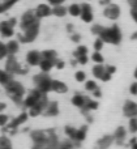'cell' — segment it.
<instances>
[{
  "mask_svg": "<svg viewBox=\"0 0 137 149\" xmlns=\"http://www.w3.org/2000/svg\"><path fill=\"white\" fill-rule=\"evenodd\" d=\"M4 88H5L7 94L12 98V101H15L17 105L22 103V101H24L22 98H24V95H25V88H24V85L21 84L20 81L12 80V81L8 82Z\"/></svg>",
  "mask_w": 137,
  "mask_h": 149,
  "instance_id": "cell-1",
  "label": "cell"
},
{
  "mask_svg": "<svg viewBox=\"0 0 137 149\" xmlns=\"http://www.w3.org/2000/svg\"><path fill=\"white\" fill-rule=\"evenodd\" d=\"M98 38H101L103 41V43H110V45H119L122 42V31H120V28L118 25H112L109 26V28H103L102 33L99 34Z\"/></svg>",
  "mask_w": 137,
  "mask_h": 149,
  "instance_id": "cell-2",
  "label": "cell"
},
{
  "mask_svg": "<svg viewBox=\"0 0 137 149\" xmlns=\"http://www.w3.org/2000/svg\"><path fill=\"white\" fill-rule=\"evenodd\" d=\"M39 26H41V22L37 21V22L33 24L31 26L24 29V30L18 34L17 41L21 42V43H30V42H34L39 34Z\"/></svg>",
  "mask_w": 137,
  "mask_h": 149,
  "instance_id": "cell-3",
  "label": "cell"
},
{
  "mask_svg": "<svg viewBox=\"0 0 137 149\" xmlns=\"http://www.w3.org/2000/svg\"><path fill=\"white\" fill-rule=\"evenodd\" d=\"M33 81L35 84V89H38L42 94H47L51 92V81L52 79L48 76V73L41 72L33 77Z\"/></svg>",
  "mask_w": 137,
  "mask_h": 149,
  "instance_id": "cell-4",
  "label": "cell"
},
{
  "mask_svg": "<svg viewBox=\"0 0 137 149\" xmlns=\"http://www.w3.org/2000/svg\"><path fill=\"white\" fill-rule=\"evenodd\" d=\"M5 71L10 74H26L28 70L24 68L22 65L18 63V60L16 59L15 55H8L7 62H5Z\"/></svg>",
  "mask_w": 137,
  "mask_h": 149,
  "instance_id": "cell-5",
  "label": "cell"
},
{
  "mask_svg": "<svg viewBox=\"0 0 137 149\" xmlns=\"http://www.w3.org/2000/svg\"><path fill=\"white\" fill-rule=\"evenodd\" d=\"M17 24L16 18H10V20L3 21L0 24V34L3 38H12L15 36V26Z\"/></svg>",
  "mask_w": 137,
  "mask_h": 149,
  "instance_id": "cell-6",
  "label": "cell"
},
{
  "mask_svg": "<svg viewBox=\"0 0 137 149\" xmlns=\"http://www.w3.org/2000/svg\"><path fill=\"white\" fill-rule=\"evenodd\" d=\"M48 98H47V94H43L41 97V100L38 101V102L35 103V105L33 106V107L29 109L28 111V115L29 116H38V115H42V113L44 111V109H46V106L48 105Z\"/></svg>",
  "mask_w": 137,
  "mask_h": 149,
  "instance_id": "cell-7",
  "label": "cell"
},
{
  "mask_svg": "<svg viewBox=\"0 0 137 149\" xmlns=\"http://www.w3.org/2000/svg\"><path fill=\"white\" fill-rule=\"evenodd\" d=\"M37 21H39V20L37 18L35 12H34L33 9H28L22 16H21V20H20V28H21V30H24V29L31 26L33 24H35Z\"/></svg>",
  "mask_w": 137,
  "mask_h": 149,
  "instance_id": "cell-8",
  "label": "cell"
},
{
  "mask_svg": "<svg viewBox=\"0 0 137 149\" xmlns=\"http://www.w3.org/2000/svg\"><path fill=\"white\" fill-rule=\"evenodd\" d=\"M120 13H122V9H120V7L118 4H114V3H110V4H107L106 7H104L103 9V16L104 17H107L109 20H118V18L120 17Z\"/></svg>",
  "mask_w": 137,
  "mask_h": 149,
  "instance_id": "cell-9",
  "label": "cell"
},
{
  "mask_svg": "<svg viewBox=\"0 0 137 149\" xmlns=\"http://www.w3.org/2000/svg\"><path fill=\"white\" fill-rule=\"evenodd\" d=\"M42 95H43V94H42V93L39 92L38 89H33V90H30V92H29V94L26 95V97L24 98V101H22L24 106H25V107H28V109L33 107V106L35 105V103L38 102L39 100H41Z\"/></svg>",
  "mask_w": 137,
  "mask_h": 149,
  "instance_id": "cell-10",
  "label": "cell"
},
{
  "mask_svg": "<svg viewBox=\"0 0 137 149\" xmlns=\"http://www.w3.org/2000/svg\"><path fill=\"white\" fill-rule=\"evenodd\" d=\"M123 114L127 118H136L137 116V103L135 101L127 100L123 105Z\"/></svg>",
  "mask_w": 137,
  "mask_h": 149,
  "instance_id": "cell-11",
  "label": "cell"
},
{
  "mask_svg": "<svg viewBox=\"0 0 137 149\" xmlns=\"http://www.w3.org/2000/svg\"><path fill=\"white\" fill-rule=\"evenodd\" d=\"M81 20L84 21V22L89 24L91 22V21L94 20V15H93V8H91L90 4H88V3H84V4H81Z\"/></svg>",
  "mask_w": 137,
  "mask_h": 149,
  "instance_id": "cell-12",
  "label": "cell"
},
{
  "mask_svg": "<svg viewBox=\"0 0 137 149\" xmlns=\"http://www.w3.org/2000/svg\"><path fill=\"white\" fill-rule=\"evenodd\" d=\"M41 59H42V55L38 50H30V51L26 54V63H28V65H30V67H37V65H39Z\"/></svg>",
  "mask_w": 137,
  "mask_h": 149,
  "instance_id": "cell-13",
  "label": "cell"
},
{
  "mask_svg": "<svg viewBox=\"0 0 137 149\" xmlns=\"http://www.w3.org/2000/svg\"><path fill=\"white\" fill-rule=\"evenodd\" d=\"M28 118H29V115H28V113H25V111L21 113V114H18L16 118H13L12 120H9V123H8V128L16 131L21 124H24L26 120H28Z\"/></svg>",
  "mask_w": 137,
  "mask_h": 149,
  "instance_id": "cell-14",
  "label": "cell"
},
{
  "mask_svg": "<svg viewBox=\"0 0 137 149\" xmlns=\"http://www.w3.org/2000/svg\"><path fill=\"white\" fill-rule=\"evenodd\" d=\"M34 12H35V16L37 18H44V17H48V16H51V12H52V8L50 7L48 4H39L38 7L34 9Z\"/></svg>",
  "mask_w": 137,
  "mask_h": 149,
  "instance_id": "cell-15",
  "label": "cell"
},
{
  "mask_svg": "<svg viewBox=\"0 0 137 149\" xmlns=\"http://www.w3.org/2000/svg\"><path fill=\"white\" fill-rule=\"evenodd\" d=\"M112 137H114V143H116L118 145H122L125 141V137H127V130H125V127L119 126L115 130Z\"/></svg>",
  "mask_w": 137,
  "mask_h": 149,
  "instance_id": "cell-16",
  "label": "cell"
},
{
  "mask_svg": "<svg viewBox=\"0 0 137 149\" xmlns=\"http://www.w3.org/2000/svg\"><path fill=\"white\" fill-rule=\"evenodd\" d=\"M59 114V103L56 101H50L48 105L46 106L44 111L42 113V115L44 116H56Z\"/></svg>",
  "mask_w": 137,
  "mask_h": 149,
  "instance_id": "cell-17",
  "label": "cell"
},
{
  "mask_svg": "<svg viewBox=\"0 0 137 149\" xmlns=\"http://www.w3.org/2000/svg\"><path fill=\"white\" fill-rule=\"evenodd\" d=\"M51 92H55L57 94H64L68 92V86L65 82L60 80H52L51 81Z\"/></svg>",
  "mask_w": 137,
  "mask_h": 149,
  "instance_id": "cell-18",
  "label": "cell"
},
{
  "mask_svg": "<svg viewBox=\"0 0 137 149\" xmlns=\"http://www.w3.org/2000/svg\"><path fill=\"white\" fill-rule=\"evenodd\" d=\"M112 144H114L112 135H103L101 139L97 140V147H98V149H109Z\"/></svg>",
  "mask_w": 137,
  "mask_h": 149,
  "instance_id": "cell-19",
  "label": "cell"
},
{
  "mask_svg": "<svg viewBox=\"0 0 137 149\" xmlns=\"http://www.w3.org/2000/svg\"><path fill=\"white\" fill-rule=\"evenodd\" d=\"M86 135H88V126H82L80 128L76 130L75 137H73L72 141L73 143H82L86 139Z\"/></svg>",
  "mask_w": 137,
  "mask_h": 149,
  "instance_id": "cell-20",
  "label": "cell"
},
{
  "mask_svg": "<svg viewBox=\"0 0 137 149\" xmlns=\"http://www.w3.org/2000/svg\"><path fill=\"white\" fill-rule=\"evenodd\" d=\"M88 100H89V97H86V95L75 94L72 97V100H71V102H72V105L76 106V107L84 109V107H85V103H86V101H88Z\"/></svg>",
  "mask_w": 137,
  "mask_h": 149,
  "instance_id": "cell-21",
  "label": "cell"
},
{
  "mask_svg": "<svg viewBox=\"0 0 137 149\" xmlns=\"http://www.w3.org/2000/svg\"><path fill=\"white\" fill-rule=\"evenodd\" d=\"M55 62H56V60H51V59H43V58H42V59H41V63H39V65H38V67L41 68V71H42V72H44V73H48L50 71H51L52 68L55 67Z\"/></svg>",
  "mask_w": 137,
  "mask_h": 149,
  "instance_id": "cell-22",
  "label": "cell"
},
{
  "mask_svg": "<svg viewBox=\"0 0 137 149\" xmlns=\"http://www.w3.org/2000/svg\"><path fill=\"white\" fill-rule=\"evenodd\" d=\"M7 45V51H8V55H16L17 51L20 50V42L16 41V39H10Z\"/></svg>",
  "mask_w": 137,
  "mask_h": 149,
  "instance_id": "cell-23",
  "label": "cell"
},
{
  "mask_svg": "<svg viewBox=\"0 0 137 149\" xmlns=\"http://www.w3.org/2000/svg\"><path fill=\"white\" fill-rule=\"evenodd\" d=\"M67 9H68V13H69L72 17H80L81 16V5L77 4V3H72Z\"/></svg>",
  "mask_w": 137,
  "mask_h": 149,
  "instance_id": "cell-24",
  "label": "cell"
},
{
  "mask_svg": "<svg viewBox=\"0 0 137 149\" xmlns=\"http://www.w3.org/2000/svg\"><path fill=\"white\" fill-rule=\"evenodd\" d=\"M68 13V9L64 7V5H55V7H52V12L51 15L56 16V17H64L65 15Z\"/></svg>",
  "mask_w": 137,
  "mask_h": 149,
  "instance_id": "cell-25",
  "label": "cell"
},
{
  "mask_svg": "<svg viewBox=\"0 0 137 149\" xmlns=\"http://www.w3.org/2000/svg\"><path fill=\"white\" fill-rule=\"evenodd\" d=\"M104 72H106V70H104L103 64H94V67L91 68V73H93V76L95 77V79L101 80Z\"/></svg>",
  "mask_w": 137,
  "mask_h": 149,
  "instance_id": "cell-26",
  "label": "cell"
},
{
  "mask_svg": "<svg viewBox=\"0 0 137 149\" xmlns=\"http://www.w3.org/2000/svg\"><path fill=\"white\" fill-rule=\"evenodd\" d=\"M12 80H13V74L8 73L5 70H0V84H1L3 86H5V85L9 81H12Z\"/></svg>",
  "mask_w": 137,
  "mask_h": 149,
  "instance_id": "cell-27",
  "label": "cell"
},
{
  "mask_svg": "<svg viewBox=\"0 0 137 149\" xmlns=\"http://www.w3.org/2000/svg\"><path fill=\"white\" fill-rule=\"evenodd\" d=\"M98 106H99V103L97 102V101L89 98V100L86 101V103H85V107L81 109V110H82L84 113H88V111H91V110H97V109H98Z\"/></svg>",
  "mask_w": 137,
  "mask_h": 149,
  "instance_id": "cell-28",
  "label": "cell"
},
{
  "mask_svg": "<svg viewBox=\"0 0 137 149\" xmlns=\"http://www.w3.org/2000/svg\"><path fill=\"white\" fill-rule=\"evenodd\" d=\"M17 1L18 0H5V1H1L0 3V13H4L5 10H8L9 8H12Z\"/></svg>",
  "mask_w": 137,
  "mask_h": 149,
  "instance_id": "cell-29",
  "label": "cell"
},
{
  "mask_svg": "<svg viewBox=\"0 0 137 149\" xmlns=\"http://www.w3.org/2000/svg\"><path fill=\"white\" fill-rule=\"evenodd\" d=\"M0 149H13L12 141L8 136H0Z\"/></svg>",
  "mask_w": 137,
  "mask_h": 149,
  "instance_id": "cell-30",
  "label": "cell"
},
{
  "mask_svg": "<svg viewBox=\"0 0 137 149\" xmlns=\"http://www.w3.org/2000/svg\"><path fill=\"white\" fill-rule=\"evenodd\" d=\"M43 59H51V60H56L57 59V54L55 50H44L41 52Z\"/></svg>",
  "mask_w": 137,
  "mask_h": 149,
  "instance_id": "cell-31",
  "label": "cell"
},
{
  "mask_svg": "<svg viewBox=\"0 0 137 149\" xmlns=\"http://www.w3.org/2000/svg\"><path fill=\"white\" fill-rule=\"evenodd\" d=\"M75 148V143L72 140H64V141H59L56 149H73Z\"/></svg>",
  "mask_w": 137,
  "mask_h": 149,
  "instance_id": "cell-32",
  "label": "cell"
},
{
  "mask_svg": "<svg viewBox=\"0 0 137 149\" xmlns=\"http://www.w3.org/2000/svg\"><path fill=\"white\" fill-rule=\"evenodd\" d=\"M91 60H93L95 64H103L104 58H103V55L101 54V51H94L93 55H91Z\"/></svg>",
  "mask_w": 137,
  "mask_h": 149,
  "instance_id": "cell-33",
  "label": "cell"
},
{
  "mask_svg": "<svg viewBox=\"0 0 137 149\" xmlns=\"http://www.w3.org/2000/svg\"><path fill=\"white\" fill-rule=\"evenodd\" d=\"M76 130L73 126H65L64 127V134L67 135V137L69 140H73V137H75V134H76Z\"/></svg>",
  "mask_w": 137,
  "mask_h": 149,
  "instance_id": "cell-34",
  "label": "cell"
},
{
  "mask_svg": "<svg viewBox=\"0 0 137 149\" xmlns=\"http://www.w3.org/2000/svg\"><path fill=\"white\" fill-rule=\"evenodd\" d=\"M97 88H98V84H97L94 80H86V81H85V89L88 90V92L93 93Z\"/></svg>",
  "mask_w": 137,
  "mask_h": 149,
  "instance_id": "cell-35",
  "label": "cell"
},
{
  "mask_svg": "<svg viewBox=\"0 0 137 149\" xmlns=\"http://www.w3.org/2000/svg\"><path fill=\"white\" fill-rule=\"evenodd\" d=\"M128 130H129L132 134H137V116L136 118H129V122H128Z\"/></svg>",
  "mask_w": 137,
  "mask_h": 149,
  "instance_id": "cell-36",
  "label": "cell"
},
{
  "mask_svg": "<svg viewBox=\"0 0 137 149\" xmlns=\"http://www.w3.org/2000/svg\"><path fill=\"white\" fill-rule=\"evenodd\" d=\"M73 55H75L76 58L82 56V55H88V47L84 46V45H81V46H78L77 49H76V51L73 52Z\"/></svg>",
  "mask_w": 137,
  "mask_h": 149,
  "instance_id": "cell-37",
  "label": "cell"
},
{
  "mask_svg": "<svg viewBox=\"0 0 137 149\" xmlns=\"http://www.w3.org/2000/svg\"><path fill=\"white\" fill-rule=\"evenodd\" d=\"M75 80L77 82H85L86 81V73L84 71H77L75 73Z\"/></svg>",
  "mask_w": 137,
  "mask_h": 149,
  "instance_id": "cell-38",
  "label": "cell"
},
{
  "mask_svg": "<svg viewBox=\"0 0 137 149\" xmlns=\"http://www.w3.org/2000/svg\"><path fill=\"white\" fill-rule=\"evenodd\" d=\"M8 56V51H7V45L4 42L0 41V60L5 59Z\"/></svg>",
  "mask_w": 137,
  "mask_h": 149,
  "instance_id": "cell-39",
  "label": "cell"
},
{
  "mask_svg": "<svg viewBox=\"0 0 137 149\" xmlns=\"http://www.w3.org/2000/svg\"><path fill=\"white\" fill-rule=\"evenodd\" d=\"M103 28H104V26L99 25V24H95V25H93V26H91V33H93L94 36L99 37V34L102 33V30H103Z\"/></svg>",
  "mask_w": 137,
  "mask_h": 149,
  "instance_id": "cell-40",
  "label": "cell"
},
{
  "mask_svg": "<svg viewBox=\"0 0 137 149\" xmlns=\"http://www.w3.org/2000/svg\"><path fill=\"white\" fill-rule=\"evenodd\" d=\"M8 123H9V116L5 115V114H1V113H0V127L8 126Z\"/></svg>",
  "mask_w": 137,
  "mask_h": 149,
  "instance_id": "cell-41",
  "label": "cell"
},
{
  "mask_svg": "<svg viewBox=\"0 0 137 149\" xmlns=\"http://www.w3.org/2000/svg\"><path fill=\"white\" fill-rule=\"evenodd\" d=\"M103 41H102L101 38H97L95 42H94V51H101L102 49H103Z\"/></svg>",
  "mask_w": 137,
  "mask_h": 149,
  "instance_id": "cell-42",
  "label": "cell"
},
{
  "mask_svg": "<svg viewBox=\"0 0 137 149\" xmlns=\"http://www.w3.org/2000/svg\"><path fill=\"white\" fill-rule=\"evenodd\" d=\"M76 59H77V62L80 63V64H86V63L89 62V58H88V55H82V56H77L76 58Z\"/></svg>",
  "mask_w": 137,
  "mask_h": 149,
  "instance_id": "cell-43",
  "label": "cell"
},
{
  "mask_svg": "<svg viewBox=\"0 0 137 149\" xmlns=\"http://www.w3.org/2000/svg\"><path fill=\"white\" fill-rule=\"evenodd\" d=\"M129 93H131L132 95H137V81L131 84V86H129Z\"/></svg>",
  "mask_w": 137,
  "mask_h": 149,
  "instance_id": "cell-44",
  "label": "cell"
},
{
  "mask_svg": "<svg viewBox=\"0 0 137 149\" xmlns=\"http://www.w3.org/2000/svg\"><path fill=\"white\" fill-rule=\"evenodd\" d=\"M104 70H106V72L110 73V74H114L115 72H116V67H115V65H106Z\"/></svg>",
  "mask_w": 137,
  "mask_h": 149,
  "instance_id": "cell-45",
  "label": "cell"
},
{
  "mask_svg": "<svg viewBox=\"0 0 137 149\" xmlns=\"http://www.w3.org/2000/svg\"><path fill=\"white\" fill-rule=\"evenodd\" d=\"M65 65V63L63 62V60L60 59H56V62H55V68H57V70H63Z\"/></svg>",
  "mask_w": 137,
  "mask_h": 149,
  "instance_id": "cell-46",
  "label": "cell"
},
{
  "mask_svg": "<svg viewBox=\"0 0 137 149\" xmlns=\"http://www.w3.org/2000/svg\"><path fill=\"white\" fill-rule=\"evenodd\" d=\"M48 1L50 5H52V7H55V5H62L63 3L65 1V0H47Z\"/></svg>",
  "mask_w": 137,
  "mask_h": 149,
  "instance_id": "cell-47",
  "label": "cell"
},
{
  "mask_svg": "<svg viewBox=\"0 0 137 149\" xmlns=\"http://www.w3.org/2000/svg\"><path fill=\"white\" fill-rule=\"evenodd\" d=\"M71 39H72L73 42H80L81 41V36L78 33H73L72 36H71Z\"/></svg>",
  "mask_w": 137,
  "mask_h": 149,
  "instance_id": "cell-48",
  "label": "cell"
},
{
  "mask_svg": "<svg viewBox=\"0 0 137 149\" xmlns=\"http://www.w3.org/2000/svg\"><path fill=\"white\" fill-rule=\"evenodd\" d=\"M131 16H132L133 21L137 22V8H132V9H131Z\"/></svg>",
  "mask_w": 137,
  "mask_h": 149,
  "instance_id": "cell-49",
  "label": "cell"
},
{
  "mask_svg": "<svg viewBox=\"0 0 137 149\" xmlns=\"http://www.w3.org/2000/svg\"><path fill=\"white\" fill-rule=\"evenodd\" d=\"M111 76H112V74H110V73H107V72H104L103 73V76H102V81H104V82H106V81H110V80H111Z\"/></svg>",
  "mask_w": 137,
  "mask_h": 149,
  "instance_id": "cell-50",
  "label": "cell"
},
{
  "mask_svg": "<svg viewBox=\"0 0 137 149\" xmlns=\"http://www.w3.org/2000/svg\"><path fill=\"white\" fill-rule=\"evenodd\" d=\"M93 95H94V97H95V98H99V97H101V95H102L101 89H99V88H97V89L93 92Z\"/></svg>",
  "mask_w": 137,
  "mask_h": 149,
  "instance_id": "cell-51",
  "label": "cell"
},
{
  "mask_svg": "<svg viewBox=\"0 0 137 149\" xmlns=\"http://www.w3.org/2000/svg\"><path fill=\"white\" fill-rule=\"evenodd\" d=\"M67 30H68V33L73 34V33H75V26H73L72 24H68V25H67Z\"/></svg>",
  "mask_w": 137,
  "mask_h": 149,
  "instance_id": "cell-52",
  "label": "cell"
},
{
  "mask_svg": "<svg viewBox=\"0 0 137 149\" xmlns=\"http://www.w3.org/2000/svg\"><path fill=\"white\" fill-rule=\"evenodd\" d=\"M127 1L131 5V8H137V0H127Z\"/></svg>",
  "mask_w": 137,
  "mask_h": 149,
  "instance_id": "cell-53",
  "label": "cell"
},
{
  "mask_svg": "<svg viewBox=\"0 0 137 149\" xmlns=\"http://www.w3.org/2000/svg\"><path fill=\"white\" fill-rule=\"evenodd\" d=\"M5 109H7V103L0 102V113H1V111H4Z\"/></svg>",
  "mask_w": 137,
  "mask_h": 149,
  "instance_id": "cell-54",
  "label": "cell"
},
{
  "mask_svg": "<svg viewBox=\"0 0 137 149\" xmlns=\"http://www.w3.org/2000/svg\"><path fill=\"white\" fill-rule=\"evenodd\" d=\"M110 3H111V0H101V4H103V5H107Z\"/></svg>",
  "mask_w": 137,
  "mask_h": 149,
  "instance_id": "cell-55",
  "label": "cell"
},
{
  "mask_svg": "<svg viewBox=\"0 0 137 149\" xmlns=\"http://www.w3.org/2000/svg\"><path fill=\"white\" fill-rule=\"evenodd\" d=\"M131 38H132L133 41H135V39H137V31H136V33H133V34H132V37H131Z\"/></svg>",
  "mask_w": 137,
  "mask_h": 149,
  "instance_id": "cell-56",
  "label": "cell"
},
{
  "mask_svg": "<svg viewBox=\"0 0 137 149\" xmlns=\"http://www.w3.org/2000/svg\"><path fill=\"white\" fill-rule=\"evenodd\" d=\"M131 148H132V149H137V141H136V143H133V144L131 145Z\"/></svg>",
  "mask_w": 137,
  "mask_h": 149,
  "instance_id": "cell-57",
  "label": "cell"
},
{
  "mask_svg": "<svg viewBox=\"0 0 137 149\" xmlns=\"http://www.w3.org/2000/svg\"><path fill=\"white\" fill-rule=\"evenodd\" d=\"M133 74H135V79L137 80V68H136V70H135V73H133Z\"/></svg>",
  "mask_w": 137,
  "mask_h": 149,
  "instance_id": "cell-58",
  "label": "cell"
},
{
  "mask_svg": "<svg viewBox=\"0 0 137 149\" xmlns=\"http://www.w3.org/2000/svg\"><path fill=\"white\" fill-rule=\"evenodd\" d=\"M0 1H5V0H0Z\"/></svg>",
  "mask_w": 137,
  "mask_h": 149,
  "instance_id": "cell-59",
  "label": "cell"
}]
</instances>
